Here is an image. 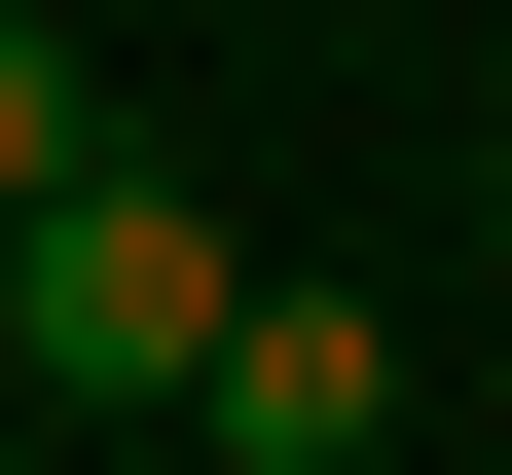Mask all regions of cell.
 Instances as JSON below:
<instances>
[{
    "mask_svg": "<svg viewBox=\"0 0 512 475\" xmlns=\"http://www.w3.org/2000/svg\"><path fill=\"white\" fill-rule=\"evenodd\" d=\"M74 183H110V74H74V37H37V0H0V256L74 220Z\"/></svg>",
    "mask_w": 512,
    "mask_h": 475,
    "instance_id": "obj_3",
    "label": "cell"
},
{
    "mask_svg": "<svg viewBox=\"0 0 512 475\" xmlns=\"http://www.w3.org/2000/svg\"><path fill=\"white\" fill-rule=\"evenodd\" d=\"M476 256H512V183H476Z\"/></svg>",
    "mask_w": 512,
    "mask_h": 475,
    "instance_id": "obj_4",
    "label": "cell"
},
{
    "mask_svg": "<svg viewBox=\"0 0 512 475\" xmlns=\"http://www.w3.org/2000/svg\"><path fill=\"white\" fill-rule=\"evenodd\" d=\"M403 439V329L366 293H256V366H220V475H366Z\"/></svg>",
    "mask_w": 512,
    "mask_h": 475,
    "instance_id": "obj_2",
    "label": "cell"
},
{
    "mask_svg": "<svg viewBox=\"0 0 512 475\" xmlns=\"http://www.w3.org/2000/svg\"><path fill=\"white\" fill-rule=\"evenodd\" d=\"M0 366H37V402H220V366H256L220 183H74V220L0 256Z\"/></svg>",
    "mask_w": 512,
    "mask_h": 475,
    "instance_id": "obj_1",
    "label": "cell"
}]
</instances>
